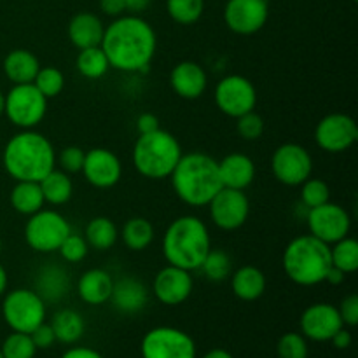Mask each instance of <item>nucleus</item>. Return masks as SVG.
<instances>
[{
  "instance_id": "nucleus-10",
  "label": "nucleus",
  "mask_w": 358,
  "mask_h": 358,
  "mask_svg": "<svg viewBox=\"0 0 358 358\" xmlns=\"http://www.w3.org/2000/svg\"><path fill=\"white\" fill-rule=\"evenodd\" d=\"M142 358H196V343L182 329L161 325L147 332L140 343Z\"/></svg>"
},
{
  "instance_id": "nucleus-26",
  "label": "nucleus",
  "mask_w": 358,
  "mask_h": 358,
  "mask_svg": "<svg viewBox=\"0 0 358 358\" xmlns=\"http://www.w3.org/2000/svg\"><path fill=\"white\" fill-rule=\"evenodd\" d=\"M3 73L13 84L34 83L41 70L38 58L28 49H14L3 58Z\"/></svg>"
},
{
  "instance_id": "nucleus-34",
  "label": "nucleus",
  "mask_w": 358,
  "mask_h": 358,
  "mask_svg": "<svg viewBox=\"0 0 358 358\" xmlns=\"http://www.w3.org/2000/svg\"><path fill=\"white\" fill-rule=\"evenodd\" d=\"M332 266L341 269L346 275H352L358 269V241L355 238H343L331 245Z\"/></svg>"
},
{
  "instance_id": "nucleus-56",
  "label": "nucleus",
  "mask_w": 358,
  "mask_h": 358,
  "mask_svg": "<svg viewBox=\"0 0 358 358\" xmlns=\"http://www.w3.org/2000/svg\"><path fill=\"white\" fill-rule=\"evenodd\" d=\"M0 358H3V357H2V352H0Z\"/></svg>"
},
{
  "instance_id": "nucleus-20",
  "label": "nucleus",
  "mask_w": 358,
  "mask_h": 358,
  "mask_svg": "<svg viewBox=\"0 0 358 358\" xmlns=\"http://www.w3.org/2000/svg\"><path fill=\"white\" fill-rule=\"evenodd\" d=\"M170 86L177 96L184 100H198L208 86V76L199 63L180 62L171 69Z\"/></svg>"
},
{
  "instance_id": "nucleus-27",
  "label": "nucleus",
  "mask_w": 358,
  "mask_h": 358,
  "mask_svg": "<svg viewBox=\"0 0 358 358\" xmlns=\"http://www.w3.org/2000/svg\"><path fill=\"white\" fill-rule=\"evenodd\" d=\"M231 289L233 294L241 301H257L266 292V276L255 266H241L231 276Z\"/></svg>"
},
{
  "instance_id": "nucleus-41",
  "label": "nucleus",
  "mask_w": 358,
  "mask_h": 358,
  "mask_svg": "<svg viewBox=\"0 0 358 358\" xmlns=\"http://www.w3.org/2000/svg\"><path fill=\"white\" fill-rule=\"evenodd\" d=\"M59 255H62L63 261L70 262V264H76L86 259L87 252H90V245H87L86 238L80 236V234L70 233L69 236L63 240V243L58 248Z\"/></svg>"
},
{
  "instance_id": "nucleus-50",
  "label": "nucleus",
  "mask_w": 358,
  "mask_h": 358,
  "mask_svg": "<svg viewBox=\"0 0 358 358\" xmlns=\"http://www.w3.org/2000/svg\"><path fill=\"white\" fill-rule=\"evenodd\" d=\"M150 2H152V0H124L126 10H128L129 14H136V16L142 14L143 10L150 6Z\"/></svg>"
},
{
  "instance_id": "nucleus-35",
  "label": "nucleus",
  "mask_w": 358,
  "mask_h": 358,
  "mask_svg": "<svg viewBox=\"0 0 358 358\" xmlns=\"http://www.w3.org/2000/svg\"><path fill=\"white\" fill-rule=\"evenodd\" d=\"M199 269L205 273L210 282H224L233 273V261H231L229 254L222 248H210Z\"/></svg>"
},
{
  "instance_id": "nucleus-3",
  "label": "nucleus",
  "mask_w": 358,
  "mask_h": 358,
  "mask_svg": "<svg viewBox=\"0 0 358 358\" xmlns=\"http://www.w3.org/2000/svg\"><path fill=\"white\" fill-rule=\"evenodd\" d=\"M170 178L178 199L192 208L206 206L222 189L219 164L205 152L182 154Z\"/></svg>"
},
{
  "instance_id": "nucleus-15",
  "label": "nucleus",
  "mask_w": 358,
  "mask_h": 358,
  "mask_svg": "<svg viewBox=\"0 0 358 358\" xmlns=\"http://www.w3.org/2000/svg\"><path fill=\"white\" fill-rule=\"evenodd\" d=\"M206 206L212 222L222 231L240 229L250 215V199L238 189L222 187Z\"/></svg>"
},
{
  "instance_id": "nucleus-55",
  "label": "nucleus",
  "mask_w": 358,
  "mask_h": 358,
  "mask_svg": "<svg viewBox=\"0 0 358 358\" xmlns=\"http://www.w3.org/2000/svg\"><path fill=\"white\" fill-rule=\"evenodd\" d=\"M0 254H2V240H0Z\"/></svg>"
},
{
  "instance_id": "nucleus-30",
  "label": "nucleus",
  "mask_w": 358,
  "mask_h": 358,
  "mask_svg": "<svg viewBox=\"0 0 358 358\" xmlns=\"http://www.w3.org/2000/svg\"><path fill=\"white\" fill-rule=\"evenodd\" d=\"M84 238H86L90 248H94L98 252L110 250L115 243H117L119 231L117 226L108 217H94L87 222L86 231H84Z\"/></svg>"
},
{
  "instance_id": "nucleus-21",
  "label": "nucleus",
  "mask_w": 358,
  "mask_h": 358,
  "mask_svg": "<svg viewBox=\"0 0 358 358\" xmlns=\"http://www.w3.org/2000/svg\"><path fill=\"white\" fill-rule=\"evenodd\" d=\"M115 311L122 315H136L149 303V290L145 283L135 276H122L114 280L110 299Z\"/></svg>"
},
{
  "instance_id": "nucleus-13",
  "label": "nucleus",
  "mask_w": 358,
  "mask_h": 358,
  "mask_svg": "<svg viewBox=\"0 0 358 358\" xmlns=\"http://www.w3.org/2000/svg\"><path fill=\"white\" fill-rule=\"evenodd\" d=\"M306 222L311 236L327 245L346 238L352 229L350 213L341 205L331 201L308 210Z\"/></svg>"
},
{
  "instance_id": "nucleus-22",
  "label": "nucleus",
  "mask_w": 358,
  "mask_h": 358,
  "mask_svg": "<svg viewBox=\"0 0 358 358\" xmlns=\"http://www.w3.org/2000/svg\"><path fill=\"white\" fill-rule=\"evenodd\" d=\"M34 290L41 296L45 304L59 303L69 296L70 275L63 266L49 262L42 266L34 278Z\"/></svg>"
},
{
  "instance_id": "nucleus-48",
  "label": "nucleus",
  "mask_w": 358,
  "mask_h": 358,
  "mask_svg": "<svg viewBox=\"0 0 358 358\" xmlns=\"http://www.w3.org/2000/svg\"><path fill=\"white\" fill-rule=\"evenodd\" d=\"M62 358H105L98 350L90 348V346H73L66 350Z\"/></svg>"
},
{
  "instance_id": "nucleus-6",
  "label": "nucleus",
  "mask_w": 358,
  "mask_h": 358,
  "mask_svg": "<svg viewBox=\"0 0 358 358\" xmlns=\"http://www.w3.org/2000/svg\"><path fill=\"white\" fill-rule=\"evenodd\" d=\"M182 147L177 136L166 129L140 135L133 145V164L142 177L150 180L170 178L171 171L182 157Z\"/></svg>"
},
{
  "instance_id": "nucleus-43",
  "label": "nucleus",
  "mask_w": 358,
  "mask_h": 358,
  "mask_svg": "<svg viewBox=\"0 0 358 358\" xmlns=\"http://www.w3.org/2000/svg\"><path fill=\"white\" fill-rule=\"evenodd\" d=\"M84 157H86V152L80 147L69 145L59 152V156H56V163L62 166L65 173H79L83 170Z\"/></svg>"
},
{
  "instance_id": "nucleus-38",
  "label": "nucleus",
  "mask_w": 358,
  "mask_h": 358,
  "mask_svg": "<svg viewBox=\"0 0 358 358\" xmlns=\"http://www.w3.org/2000/svg\"><path fill=\"white\" fill-rule=\"evenodd\" d=\"M34 84L49 100V98H56L63 91V87H65V76L56 66H41Z\"/></svg>"
},
{
  "instance_id": "nucleus-17",
  "label": "nucleus",
  "mask_w": 358,
  "mask_h": 358,
  "mask_svg": "<svg viewBox=\"0 0 358 358\" xmlns=\"http://www.w3.org/2000/svg\"><path fill=\"white\" fill-rule=\"evenodd\" d=\"M301 334L315 343L331 341L332 336L345 327L338 308L329 303H315L301 315Z\"/></svg>"
},
{
  "instance_id": "nucleus-39",
  "label": "nucleus",
  "mask_w": 358,
  "mask_h": 358,
  "mask_svg": "<svg viewBox=\"0 0 358 358\" xmlns=\"http://www.w3.org/2000/svg\"><path fill=\"white\" fill-rule=\"evenodd\" d=\"M331 201V187L322 178H308L301 184V203L308 210Z\"/></svg>"
},
{
  "instance_id": "nucleus-28",
  "label": "nucleus",
  "mask_w": 358,
  "mask_h": 358,
  "mask_svg": "<svg viewBox=\"0 0 358 358\" xmlns=\"http://www.w3.org/2000/svg\"><path fill=\"white\" fill-rule=\"evenodd\" d=\"M49 325L55 332L56 343H63V345H76L86 331L83 315L76 310H70V308L56 311Z\"/></svg>"
},
{
  "instance_id": "nucleus-19",
  "label": "nucleus",
  "mask_w": 358,
  "mask_h": 358,
  "mask_svg": "<svg viewBox=\"0 0 358 358\" xmlns=\"http://www.w3.org/2000/svg\"><path fill=\"white\" fill-rule=\"evenodd\" d=\"M83 175L87 184L96 189H110L121 180L122 164L112 150L96 147L86 152L83 164Z\"/></svg>"
},
{
  "instance_id": "nucleus-25",
  "label": "nucleus",
  "mask_w": 358,
  "mask_h": 358,
  "mask_svg": "<svg viewBox=\"0 0 358 358\" xmlns=\"http://www.w3.org/2000/svg\"><path fill=\"white\" fill-rule=\"evenodd\" d=\"M105 24L93 13H79L70 20L69 38L77 49L94 48L101 44Z\"/></svg>"
},
{
  "instance_id": "nucleus-32",
  "label": "nucleus",
  "mask_w": 358,
  "mask_h": 358,
  "mask_svg": "<svg viewBox=\"0 0 358 358\" xmlns=\"http://www.w3.org/2000/svg\"><path fill=\"white\" fill-rule=\"evenodd\" d=\"M154 226L143 217H133L122 226L121 238L131 252H143L154 241Z\"/></svg>"
},
{
  "instance_id": "nucleus-52",
  "label": "nucleus",
  "mask_w": 358,
  "mask_h": 358,
  "mask_svg": "<svg viewBox=\"0 0 358 358\" xmlns=\"http://www.w3.org/2000/svg\"><path fill=\"white\" fill-rule=\"evenodd\" d=\"M203 358H234V357L231 355V353L227 352V350L213 348V350H210L208 353H205V357H203Z\"/></svg>"
},
{
  "instance_id": "nucleus-1",
  "label": "nucleus",
  "mask_w": 358,
  "mask_h": 358,
  "mask_svg": "<svg viewBox=\"0 0 358 358\" xmlns=\"http://www.w3.org/2000/svg\"><path fill=\"white\" fill-rule=\"evenodd\" d=\"M100 48L110 69L121 72H145L156 56L154 28L136 14H122L105 27Z\"/></svg>"
},
{
  "instance_id": "nucleus-8",
  "label": "nucleus",
  "mask_w": 358,
  "mask_h": 358,
  "mask_svg": "<svg viewBox=\"0 0 358 358\" xmlns=\"http://www.w3.org/2000/svg\"><path fill=\"white\" fill-rule=\"evenodd\" d=\"M72 226L69 220L56 210H38L37 213L28 217L24 226V241L31 250L38 254H52L58 252L69 234Z\"/></svg>"
},
{
  "instance_id": "nucleus-4",
  "label": "nucleus",
  "mask_w": 358,
  "mask_h": 358,
  "mask_svg": "<svg viewBox=\"0 0 358 358\" xmlns=\"http://www.w3.org/2000/svg\"><path fill=\"white\" fill-rule=\"evenodd\" d=\"M210 248L208 227L196 215L177 217L163 236V255L168 264L187 271L199 269Z\"/></svg>"
},
{
  "instance_id": "nucleus-51",
  "label": "nucleus",
  "mask_w": 358,
  "mask_h": 358,
  "mask_svg": "<svg viewBox=\"0 0 358 358\" xmlns=\"http://www.w3.org/2000/svg\"><path fill=\"white\" fill-rule=\"evenodd\" d=\"M345 280H346V273H343L341 269L334 268V266H332V268L329 269L327 276H325V282H327L329 285H334V287L341 285V283L345 282Z\"/></svg>"
},
{
  "instance_id": "nucleus-36",
  "label": "nucleus",
  "mask_w": 358,
  "mask_h": 358,
  "mask_svg": "<svg viewBox=\"0 0 358 358\" xmlns=\"http://www.w3.org/2000/svg\"><path fill=\"white\" fill-rule=\"evenodd\" d=\"M166 10L178 24H194L205 13V0H166Z\"/></svg>"
},
{
  "instance_id": "nucleus-18",
  "label": "nucleus",
  "mask_w": 358,
  "mask_h": 358,
  "mask_svg": "<svg viewBox=\"0 0 358 358\" xmlns=\"http://www.w3.org/2000/svg\"><path fill=\"white\" fill-rule=\"evenodd\" d=\"M194 280L191 271L168 264L154 276L152 292L164 306H178L191 297Z\"/></svg>"
},
{
  "instance_id": "nucleus-44",
  "label": "nucleus",
  "mask_w": 358,
  "mask_h": 358,
  "mask_svg": "<svg viewBox=\"0 0 358 358\" xmlns=\"http://www.w3.org/2000/svg\"><path fill=\"white\" fill-rule=\"evenodd\" d=\"M339 317H341L343 324L348 327H355L358 324V296L357 294H350L341 301L338 308Z\"/></svg>"
},
{
  "instance_id": "nucleus-12",
  "label": "nucleus",
  "mask_w": 358,
  "mask_h": 358,
  "mask_svg": "<svg viewBox=\"0 0 358 358\" xmlns=\"http://www.w3.org/2000/svg\"><path fill=\"white\" fill-rule=\"evenodd\" d=\"M271 170L280 184L297 187L313 173V157L299 143H283L273 152Z\"/></svg>"
},
{
  "instance_id": "nucleus-7",
  "label": "nucleus",
  "mask_w": 358,
  "mask_h": 358,
  "mask_svg": "<svg viewBox=\"0 0 358 358\" xmlns=\"http://www.w3.org/2000/svg\"><path fill=\"white\" fill-rule=\"evenodd\" d=\"M48 304L34 289H14L2 301L3 322L13 332L30 334L45 322Z\"/></svg>"
},
{
  "instance_id": "nucleus-14",
  "label": "nucleus",
  "mask_w": 358,
  "mask_h": 358,
  "mask_svg": "<svg viewBox=\"0 0 358 358\" xmlns=\"http://www.w3.org/2000/svg\"><path fill=\"white\" fill-rule=\"evenodd\" d=\"M358 140V126L348 114L334 112L325 115L315 128V142L329 154H341L352 149Z\"/></svg>"
},
{
  "instance_id": "nucleus-11",
  "label": "nucleus",
  "mask_w": 358,
  "mask_h": 358,
  "mask_svg": "<svg viewBox=\"0 0 358 358\" xmlns=\"http://www.w3.org/2000/svg\"><path fill=\"white\" fill-rule=\"evenodd\" d=\"M215 105L222 114L238 119L247 112L255 110L257 90L254 83L240 73H231L219 80L215 87Z\"/></svg>"
},
{
  "instance_id": "nucleus-16",
  "label": "nucleus",
  "mask_w": 358,
  "mask_h": 358,
  "mask_svg": "<svg viewBox=\"0 0 358 358\" xmlns=\"http://www.w3.org/2000/svg\"><path fill=\"white\" fill-rule=\"evenodd\" d=\"M268 17V0H227L224 7V23L238 35L257 34L264 28Z\"/></svg>"
},
{
  "instance_id": "nucleus-53",
  "label": "nucleus",
  "mask_w": 358,
  "mask_h": 358,
  "mask_svg": "<svg viewBox=\"0 0 358 358\" xmlns=\"http://www.w3.org/2000/svg\"><path fill=\"white\" fill-rule=\"evenodd\" d=\"M7 283H9V276H7L6 268L0 264V296H3V294H6Z\"/></svg>"
},
{
  "instance_id": "nucleus-49",
  "label": "nucleus",
  "mask_w": 358,
  "mask_h": 358,
  "mask_svg": "<svg viewBox=\"0 0 358 358\" xmlns=\"http://www.w3.org/2000/svg\"><path fill=\"white\" fill-rule=\"evenodd\" d=\"M352 341H353L352 332L345 327L339 329V331L331 338V343L334 345L336 350H348L350 346H352Z\"/></svg>"
},
{
  "instance_id": "nucleus-9",
  "label": "nucleus",
  "mask_w": 358,
  "mask_h": 358,
  "mask_svg": "<svg viewBox=\"0 0 358 358\" xmlns=\"http://www.w3.org/2000/svg\"><path fill=\"white\" fill-rule=\"evenodd\" d=\"M48 112V98L30 84H14L6 94L3 114L16 128L34 129L41 124Z\"/></svg>"
},
{
  "instance_id": "nucleus-47",
  "label": "nucleus",
  "mask_w": 358,
  "mask_h": 358,
  "mask_svg": "<svg viewBox=\"0 0 358 358\" xmlns=\"http://www.w3.org/2000/svg\"><path fill=\"white\" fill-rule=\"evenodd\" d=\"M100 9L107 16L119 17L126 13V3L124 0H100Z\"/></svg>"
},
{
  "instance_id": "nucleus-54",
  "label": "nucleus",
  "mask_w": 358,
  "mask_h": 358,
  "mask_svg": "<svg viewBox=\"0 0 358 358\" xmlns=\"http://www.w3.org/2000/svg\"><path fill=\"white\" fill-rule=\"evenodd\" d=\"M3 108H6V94L0 91V115L3 114Z\"/></svg>"
},
{
  "instance_id": "nucleus-37",
  "label": "nucleus",
  "mask_w": 358,
  "mask_h": 358,
  "mask_svg": "<svg viewBox=\"0 0 358 358\" xmlns=\"http://www.w3.org/2000/svg\"><path fill=\"white\" fill-rule=\"evenodd\" d=\"M0 352H2L3 358H35L37 348H35L30 334H24V332H10L3 339L2 346H0Z\"/></svg>"
},
{
  "instance_id": "nucleus-46",
  "label": "nucleus",
  "mask_w": 358,
  "mask_h": 358,
  "mask_svg": "<svg viewBox=\"0 0 358 358\" xmlns=\"http://www.w3.org/2000/svg\"><path fill=\"white\" fill-rule=\"evenodd\" d=\"M159 128H161L159 119H157L154 114H150V112H143V114H140L138 119H136V129H138L140 135L154 133Z\"/></svg>"
},
{
  "instance_id": "nucleus-42",
  "label": "nucleus",
  "mask_w": 358,
  "mask_h": 358,
  "mask_svg": "<svg viewBox=\"0 0 358 358\" xmlns=\"http://www.w3.org/2000/svg\"><path fill=\"white\" fill-rule=\"evenodd\" d=\"M236 121L238 135L243 140H248V142L261 138L262 133H264V119H262L255 110L240 115Z\"/></svg>"
},
{
  "instance_id": "nucleus-2",
  "label": "nucleus",
  "mask_w": 358,
  "mask_h": 358,
  "mask_svg": "<svg viewBox=\"0 0 358 358\" xmlns=\"http://www.w3.org/2000/svg\"><path fill=\"white\" fill-rule=\"evenodd\" d=\"M2 164L16 182H41L56 168L55 147L42 133L23 129L6 143Z\"/></svg>"
},
{
  "instance_id": "nucleus-5",
  "label": "nucleus",
  "mask_w": 358,
  "mask_h": 358,
  "mask_svg": "<svg viewBox=\"0 0 358 358\" xmlns=\"http://www.w3.org/2000/svg\"><path fill=\"white\" fill-rule=\"evenodd\" d=\"M282 266L290 282L296 285L315 287L324 283L332 268L331 245L311 234L294 238L283 250Z\"/></svg>"
},
{
  "instance_id": "nucleus-29",
  "label": "nucleus",
  "mask_w": 358,
  "mask_h": 358,
  "mask_svg": "<svg viewBox=\"0 0 358 358\" xmlns=\"http://www.w3.org/2000/svg\"><path fill=\"white\" fill-rule=\"evenodd\" d=\"M10 206L21 215H34L44 206V194L38 182H16L9 196Z\"/></svg>"
},
{
  "instance_id": "nucleus-57",
  "label": "nucleus",
  "mask_w": 358,
  "mask_h": 358,
  "mask_svg": "<svg viewBox=\"0 0 358 358\" xmlns=\"http://www.w3.org/2000/svg\"><path fill=\"white\" fill-rule=\"evenodd\" d=\"M353 2H357V0H353Z\"/></svg>"
},
{
  "instance_id": "nucleus-45",
  "label": "nucleus",
  "mask_w": 358,
  "mask_h": 358,
  "mask_svg": "<svg viewBox=\"0 0 358 358\" xmlns=\"http://www.w3.org/2000/svg\"><path fill=\"white\" fill-rule=\"evenodd\" d=\"M30 338H31V341H34L35 348L37 350H48L56 343L55 332H52L51 325L45 324V322L44 324L38 325L34 332H30Z\"/></svg>"
},
{
  "instance_id": "nucleus-24",
  "label": "nucleus",
  "mask_w": 358,
  "mask_h": 358,
  "mask_svg": "<svg viewBox=\"0 0 358 358\" xmlns=\"http://www.w3.org/2000/svg\"><path fill=\"white\" fill-rule=\"evenodd\" d=\"M114 287V278L105 269H87L77 282V294L80 301L90 306H101L108 303Z\"/></svg>"
},
{
  "instance_id": "nucleus-23",
  "label": "nucleus",
  "mask_w": 358,
  "mask_h": 358,
  "mask_svg": "<svg viewBox=\"0 0 358 358\" xmlns=\"http://www.w3.org/2000/svg\"><path fill=\"white\" fill-rule=\"evenodd\" d=\"M217 164L222 187L245 191L255 180V163L247 154H227L222 161H217Z\"/></svg>"
},
{
  "instance_id": "nucleus-40",
  "label": "nucleus",
  "mask_w": 358,
  "mask_h": 358,
  "mask_svg": "<svg viewBox=\"0 0 358 358\" xmlns=\"http://www.w3.org/2000/svg\"><path fill=\"white\" fill-rule=\"evenodd\" d=\"M276 353L278 358H308L310 355L308 339L301 332H287L280 338Z\"/></svg>"
},
{
  "instance_id": "nucleus-31",
  "label": "nucleus",
  "mask_w": 358,
  "mask_h": 358,
  "mask_svg": "<svg viewBox=\"0 0 358 358\" xmlns=\"http://www.w3.org/2000/svg\"><path fill=\"white\" fill-rule=\"evenodd\" d=\"M38 184H41L42 194H44V201L49 203V205H65L73 194L72 178L63 170H56L55 168Z\"/></svg>"
},
{
  "instance_id": "nucleus-33",
  "label": "nucleus",
  "mask_w": 358,
  "mask_h": 358,
  "mask_svg": "<svg viewBox=\"0 0 358 358\" xmlns=\"http://www.w3.org/2000/svg\"><path fill=\"white\" fill-rule=\"evenodd\" d=\"M77 70L80 72V76L86 77V79H100L107 73V70L110 69L108 65V59L105 56L103 49L100 45H94V48H86L79 49V56H77Z\"/></svg>"
}]
</instances>
